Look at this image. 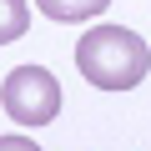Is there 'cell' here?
Masks as SVG:
<instances>
[{
	"mask_svg": "<svg viewBox=\"0 0 151 151\" xmlns=\"http://www.w3.org/2000/svg\"><path fill=\"white\" fill-rule=\"evenodd\" d=\"M76 70L96 91H131L151 70V45L126 25H91L76 40Z\"/></svg>",
	"mask_w": 151,
	"mask_h": 151,
	"instance_id": "cell-1",
	"label": "cell"
},
{
	"mask_svg": "<svg viewBox=\"0 0 151 151\" xmlns=\"http://www.w3.org/2000/svg\"><path fill=\"white\" fill-rule=\"evenodd\" d=\"M0 106L20 126H45L60 116V81L45 65H15L0 86Z\"/></svg>",
	"mask_w": 151,
	"mask_h": 151,
	"instance_id": "cell-2",
	"label": "cell"
},
{
	"mask_svg": "<svg viewBox=\"0 0 151 151\" xmlns=\"http://www.w3.org/2000/svg\"><path fill=\"white\" fill-rule=\"evenodd\" d=\"M35 5L50 15V20H60V25H70V20H91V15H101L111 0H35Z\"/></svg>",
	"mask_w": 151,
	"mask_h": 151,
	"instance_id": "cell-3",
	"label": "cell"
},
{
	"mask_svg": "<svg viewBox=\"0 0 151 151\" xmlns=\"http://www.w3.org/2000/svg\"><path fill=\"white\" fill-rule=\"evenodd\" d=\"M30 25V0H0V45L20 40Z\"/></svg>",
	"mask_w": 151,
	"mask_h": 151,
	"instance_id": "cell-4",
	"label": "cell"
},
{
	"mask_svg": "<svg viewBox=\"0 0 151 151\" xmlns=\"http://www.w3.org/2000/svg\"><path fill=\"white\" fill-rule=\"evenodd\" d=\"M0 146H5V151H10V146H20V151H30V136H0Z\"/></svg>",
	"mask_w": 151,
	"mask_h": 151,
	"instance_id": "cell-5",
	"label": "cell"
}]
</instances>
